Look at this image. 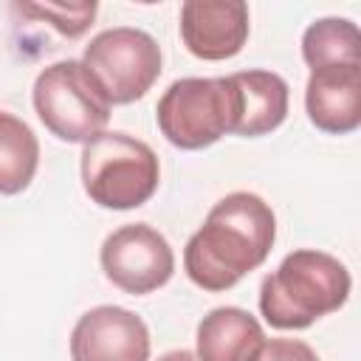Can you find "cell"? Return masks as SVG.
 Here are the masks:
<instances>
[{"label": "cell", "instance_id": "cell-16", "mask_svg": "<svg viewBox=\"0 0 361 361\" xmlns=\"http://www.w3.org/2000/svg\"><path fill=\"white\" fill-rule=\"evenodd\" d=\"M254 361H319V355L302 338H271L259 347Z\"/></svg>", "mask_w": 361, "mask_h": 361}, {"label": "cell", "instance_id": "cell-9", "mask_svg": "<svg viewBox=\"0 0 361 361\" xmlns=\"http://www.w3.org/2000/svg\"><path fill=\"white\" fill-rule=\"evenodd\" d=\"M180 39L197 59H231L248 39V6L243 0H186L180 6Z\"/></svg>", "mask_w": 361, "mask_h": 361}, {"label": "cell", "instance_id": "cell-6", "mask_svg": "<svg viewBox=\"0 0 361 361\" xmlns=\"http://www.w3.org/2000/svg\"><path fill=\"white\" fill-rule=\"evenodd\" d=\"M102 96L110 104H130L141 99L161 76L158 42L130 25H116L96 34L79 59Z\"/></svg>", "mask_w": 361, "mask_h": 361}, {"label": "cell", "instance_id": "cell-13", "mask_svg": "<svg viewBox=\"0 0 361 361\" xmlns=\"http://www.w3.org/2000/svg\"><path fill=\"white\" fill-rule=\"evenodd\" d=\"M302 59L310 71L361 65V34L353 20L322 17L302 34Z\"/></svg>", "mask_w": 361, "mask_h": 361}, {"label": "cell", "instance_id": "cell-15", "mask_svg": "<svg viewBox=\"0 0 361 361\" xmlns=\"http://www.w3.org/2000/svg\"><path fill=\"white\" fill-rule=\"evenodd\" d=\"M23 14L37 17V20H48L59 34L65 37H79L93 25L96 17V3H45V6H17Z\"/></svg>", "mask_w": 361, "mask_h": 361}, {"label": "cell", "instance_id": "cell-17", "mask_svg": "<svg viewBox=\"0 0 361 361\" xmlns=\"http://www.w3.org/2000/svg\"><path fill=\"white\" fill-rule=\"evenodd\" d=\"M158 361H200L195 353H189V350H169V353H164Z\"/></svg>", "mask_w": 361, "mask_h": 361}, {"label": "cell", "instance_id": "cell-3", "mask_svg": "<svg viewBox=\"0 0 361 361\" xmlns=\"http://www.w3.org/2000/svg\"><path fill=\"white\" fill-rule=\"evenodd\" d=\"M82 186L87 197L102 209H138L144 206L161 180V164L152 147L127 133L104 130L82 147Z\"/></svg>", "mask_w": 361, "mask_h": 361}, {"label": "cell", "instance_id": "cell-10", "mask_svg": "<svg viewBox=\"0 0 361 361\" xmlns=\"http://www.w3.org/2000/svg\"><path fill=\"white\" fill-rule=\"evenodd\" d=\"M305 110L316 130L347 135L361 124V65L310 71Z\"/></svg>", "mask_w": 361, "mask_h": 361}, {"label": "cell", "instance_id": "cell-8", "mask_svg": "<svg viewBox=\"0 0 361 361\" xmlns=\"http://www.w3.org/2000/svg\"><path fill=\"white\" fill-rule=\"evenodd\" d=\"M71 361H149V330L127 307H90L71 330Z\"/></svg>", "mask_w": 361, "mask_h": 361}, {"label": "cell", "instance_id": "cell-1", "mask_svg": "<svg viewBox=\"0 0 361 361\" xmlns=\"http://www.w3.org/2000/svg\"><path fill=\"white\" fill-rule=\"evenodd\" d=\"M274 240V209L254 192H231L209 209L203 226L186 240L183 271L203 290H228L268 259Z\"/></svg>", "mask_w": 361, "mask_h": 361}, {"label": "cell", "instance_id": "cell-7", "mask_svg": "<svg viewBox=\"0 0 361 361\" xmlns=\"http://www.w3.org/2000/svg\"><path fill=\"white\" fill-rule=\"evenodd\" d=\"M99 259L104 276L133 296L164 288L175 274L172 245L158 228L147 223H130L107 234Z\"/></svg>", "mask_w": 361, "mask_h": 361}, {"label": "cell", "instance_id": "cell-14", "mask_svg": "<svg viewBox=\"0 0 361 361\" xmlns=\"http://www.w3.org/2000/svg\"><path fill=\"white\" fill-rule=\"evenodd\" d=\"M39 166V141L34 130L0 110V195H20L28 189Z\"/></svg>", "mask_w": 361, "mask_h": 361}, {"label": "cell", "instance_id": "cell-4", "mask_svg": "<svg viewBox=\"0 0 361 361\" xmlns=\"http://www.w3.org/2000/svg\"><path fill=\"white\" fill-rule=\"evenodd\" d=\"M161 135L178 149H203L237 130L240 93L231 76H186L172 82L155 107Z\"/></svg>", "mask_w": 361, "mask_h": 361}, {"label": "cell", "instance_id": "cell-2", "mask_svg": "<svg viewBox=\"0 0 361 361\" xmlns=\"http://www.w3.org/2000/svg\"><path fill=\"white\" fill-rule=\"evenodd\" d=\"M353 279L341 259L316 248L290 251L259 285V313L276 330H305L344 307Z\"/></svg>", "mask_w": 361, "mask_h": 361}, {"label": "cell", "instance_id": "cell-12", "mask_svg": "<svg viewBox=\"0 0 361 361\" xmlns=\"http://www.w3.org/2000/svg\"><path fill=\"white\" fill-rule=\"evenodd\" d=\"M240 93L237 135L257 138L276 130L288 116V82L274 71H240L231 73Z\"/></svg>", "mask_w": 361, "mask_h": 361}, {"label": "cell", "instance_id": "cell-11", "mask_svg": "<svg viewBox=\"0 0 361 361\" xmlns=\"http://www.w3.org/2000/svg\"><path fill=\"white\" fill-rule=\"evenodd\" d=\"M200 361H254L265 344L262 324L243 307L226 305L209 310L195 333Z\"/></svg>", "mask_w": 361, "mask_h": 361}, {"label": "cell", "instance_id": "cell-5", "mask_svg": "<svg viewBox=\"0 0 361 361\" xmlns=\"http://www.w3.org/2000/svg\"><path fill=\"white\" fill-rule=\"evenodd\" d=\"M31 99L45 130L68 144H87L102 135L113 110L79 59H59L42 68Z\"/></svg>", "mask_w": 361, "mask_h": 361}]
</instances>
